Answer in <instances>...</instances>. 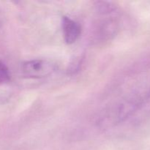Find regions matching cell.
Returning a JSON list of instances; mask_svg holds the SVG:
<instances>
[{"label": "cell", "mask_w": 150, "mask_h": 150, "mask_svg": "<svg viewBox=\"0 0 150 150\" xmlns=\"http://www.w3.org/2000/svg\"><path fill=\"white\" fill-rule=\"evenodd\" d=\"M10 79V73L7 66L0 61V83L7 82Z\"/></svg>", "instance_id": "4"}, {"label": "cell", "mask_w": 150, "mask_h": 150, "mask_svg": "<svg viewBox=\"0 0 150 150\" xmlns=\"http://www.w3.org/2000/svg\"><path fill=\"white\" fill-rule=\"evenodd\" d=\"M97 10L99 13H103V14H106V13H110L115 10V7L111 3L106 2V1H99L97 2L96 6Z\"/></svg>", "instance_id": "3"}, {"label": "cell", "mask_w": 150, "mask_h": 150, "mask_svg": "<svg viewBox=\"0 0 150 150\" xmlns=\"http://www.w3.org/2000/svg\"><path fill=\"white\" fill-rule=\"evenodd\" d=\"M62 26L66 43H74L81 35V27L80 24L70 18L63 16L62 18Z\"/></svg>", "instance_id": "2"}, {"label": "cell", "mask_w": 150, "mask_h": 150, "mask_svg": "<svg viewBox=\"0 0 150 150\" xmlns=\"http://www.w3.org/2000/svg\"><path fill=\"white\" fill-rule=\"evenodd\" d=\"M57 70L55 62L45 59L26 61L22 64L21 70L23 76L30 79H41L52 74Z\"/></svg>", "instance_id": "1"}]
</instances>
